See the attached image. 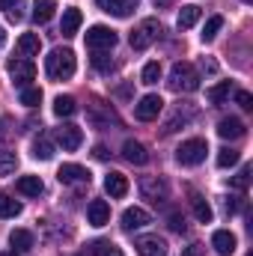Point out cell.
<instances>
[{
	"instance_id": "5",
	"label": "cell",
	"mask_w": 253,
	"mask_h": 256,
	"mask_svg": "<svg viewBox=\"0 0 253 256\" xmlns=\"http://www.w3.org/2000/svg\"><path fill=\"white\" fill-rule=\"evenodd\" d=\"M116 42H120L116 30H110V27H104V24H96V27L86 30V48H90V51H110Z\"/></svg>"
},
{
	"instance_id": "2",
	"label": "cell",
	"mask_w": 253,
	"mask_h": 256,
	"mask_svg": "<svg viewBox=\"0 0 253 256\" xmlns=\"http://www.w3.org/2000/svg\"><path fill=\"white\" fill-rule=\"evenodd\" d=\"M167 84H170L173 92H194V90H200V74L190 63H176L170 68Z\"/></svg>"
},
{
	"instance_id": "27",
	"label": "cell",
	"mask_w": 253,
	"mask_h": 256,
	"mask_svg": "<svg viewBox=\"0 0 253 256\" xmlns=\"http://www.w3.org/2000/svg\"><path fill=\"white\" fill-rule=\"evenodd\" d=\"M190 208H194V214H196V220L200 224H212V206L206 202V196H200V194H190Z\"/></svg>"
},
{
	"instance_id": "8",
	"label": "cell",
	"mask_w": 253,
	"mask_h": 256,
	"mask_svg": "<svg viewBox=\"0 0 253 256\" xmlns=\"http://www.w3.org/2000/svg\"><path fill=\"white\" fill-rule=\"evenodd\" d=\"M140 194H143V200H149V202H164L167 200V182L164 179H158V176H143L140 179Z\"/></svg>"
},
{
	"instance_id": "39",
	"label": "cell",
	"mask_w": 253,
	"mask_h": 256,
	"mask_svg": "<svg viewBox=\"0 0 253 256\" xmlns=\"http://www.w3.org/2000/svg\"><path fill=\"white\" fill-rule=\"evenodd\" d=\"M248 182H250V167L244 164V167H242V173H238V176L232 179V188H238V191H244V188H248Z\"/></svg>"
},
{
	"instance_id": "17",
	"label": "cell",
	"mask_w": 253,
	"mask_h": 256,
	"mask_svg": "<svg viewBox=\"0 0 253 256\" xmlns=\"http://www.w3.org/2000/svg\"><path fill=\"white\" fill-rule=\"evenodd\" d=\"M122 158H126L128 164H146L149 161V152H146V146L143 143H137V140H126L122 143Z\"/></svg>"
},
{
	"instance_id": "44",
	"label": "cell",
	"mask_w": 253,
	"mask_h": 256,
	"mask_svg": "<svg viewBox=\"0 0 253 256\" xmlns=\"http://www.w3.org/2000/svg\"><path fill=\"white\" fill-rule=\"evenodd\" d=\"M236 208H238V202H236V200H226V214H232Z\"/></svg>"
},
{
	"instance_id": "14",
	"label": "cell",
	"mask_w": 253,
	"mask_h": 256,
	"mask_svg": "<svg viewBox=\"0 0 253 256\" xmlns=\"http://www.w3.org/2000/svg\"><path fill=\"white\" fill-rule=\"evenodd\" d=\"M96 3H98V9H102V12H108V15L128 18V15L137 9V3H140V0H96Z\"/></svg>"
},
{
	"instance_id": "15",
	"label": "cell",
	"mask_w": 253,
	"mask_h": 256,
	"mask_svg": "<svg viewBox=\"0 0 253 256\" xmlns=\"http://www.w3.org/2000/svg\"><path fill=\"white\" fill-rule=\"evenodd\" d=\"M236 236L230 232V230H218L214 236H212V248H214V254L218 256H232L236 254Z\"/></svg>"
},
{
	"instance_id": "38",
	"label": "cell",
	"mask_w": 253,
	"mask_h": 256,
	"mask_svg": "<svg viewBox=\"0 0 253 256\" xmlns=\"http://www.w3.org/2000/svg\"><path fill=\"white\" fill-rule=\"evenodd\" d=\"M167 226H170L173 232H185V230H188V224H185V218H182L179 212H173V214L167 218Z\"/></svg>"
},
{
	"instance_id": "13",
	"label": "cell",
	"mask_w": 253,
	"mask_h": 256,
	"mask_svg": "<svg viewBox=\"0 0 253 256\" xmlns=\"http://www.w3.org/2000/svg\"><path fill=\"white\" fill-rule=\"evenodd\" d=\"M149 220H152V218H149V212H146V208H140V206H131V208L122 212V230H126V232L143 230Z\"/></svg>"
},
{
	"instance_id": "33",
	"label": "cell",
	"mask_w": 253,
	"mask_h": 256,
	"mask_svg": "<svg viewBox=\"0 0 253 256\" xmlns=\"http://www.w3.org/2000/svg\"><path fill=\"white\" fill-rule=\"evenodd\" d=\"M220 27H224V18H220V15H212V18L206 21L202 33H200V36H202V42H212V39H214V36L220 33Z\"/></svg>"
},
{
	"instance_id": "4",
	"label": "cell",
	"mask_w": 253,
	"mask_h": 256,
	"mask_svg": "<svg viewBox=\"0 0 253 256\" xmlns=\"http://www.w3.org/2000/svg\"><path fill=\"white\" fill-rule=\"evenodd\" d=\"M206 152H208V143H206L202 137H190V140H185V143L176 149V161H179L182 167H196V164L206 161Z\"/></svg>"
},
{
	"instance_id": "1",
	"label": "cell",
	"mask_w": 253,
	"mask_h": 256,
	"mask_svg": "<svg viewBox=\"0 0 253 256\" xmlns=\"http://www.w3.org/2000/svg\"><path fill=\"white\" fill-rule=\"evenodd\" d=\"M78 68V60H74V51L72 48H54L48 57H45V72L51 80H68Z\"/></svg>"
},
{
	"instance_id": "35",
	"label": "cell",
	"mask_w": 253,
	"mask_h": 256,
	"mask_svg": "<svg viewBox=\"0 0 253 256\" xmlns=\"http://www.w3.org/2000/svg\"><path fill=\"white\" fill-rule=\"evenodd\" d=\"M39 102H42V90H39V86H24V90H21V104L36 108Z\"/></svg>"
},
{
	"instance_id": "16",
	"label": "cell",
	"mask_w": 253,
	"mask_h": 256,
	"mask_svg": "<svg viewBox=\"0 0 253 256\" xmlns=\"http://www.w3.org/2000/svg\"><path fill=\"white\" fill-rule=\"evenodd\" d=\"M86 220H90L92 226H104V224L110 220V206H108L104 200H92V202L86 206Z\"/></svg>"
},
{
	"instance_id": "40",
	"label": "cell",
	"mask_w": 253,
	"mask_h": 256,
	"mask_svg": "<svg viewBox=\"0 0 253 256\" xmlns=\"http://www.w3.org/2000/svg\"><path fill=\"white\" fill-rule=\"evenodd\" d=\"M236 102H238L244 110H250V108H253V96L248 92V90H236Z\"/></svg>"
},
{
	"instance_id": "31",
	"label": "cell",
	"mask_w": 253,
	"mask_h": 256,
	"mask_svg": "<svg viewBox=\"0 0 253 256\" xmlns=\"http://www.w3.org/2000/svg\"><path fill=\"white\" fill-rule=\"evenodd\" d=\"M90 254H92V256H122V250H120L114 242L98 238V242H92V244H90Z\"/></svg>"
},
{
	"instance_id": "21",
	"label": "cell",
	"mask_w": 253,
	"mask_h": 256,
	"mask_svg": "<svg viewBox=\"0 0 253 256\" xmlns=\"http://www.w3.org/2000/svg\"><path fill=\"white\" fill-rule=\"evenodd\" d=\"M80 21H84L80 9H78V6H68V9L63 12V24H60V33H63V36H74V33H78V27H80Z\"/></svg>"
},
{
	"instance_id": "23",
	"label": "cell",
	"mask_w": 253,
	"mask_h": 256,
	"mask_svg": "<svg viewBox=\"0 0 253 256\" xmlns=\"http://www.w3.org/2000/svg\"><path fill=\"white\" fill-rule=\"evenodd\" d=\"M9 244H12L15 254L33 250V232H30V230H12V232H9Z\"/></svg>"
},
{
	"instance_id": "46",
	"label": "cell",
	"mask_w": 253,
	"mask_h": 256,
	"mask_svg": "<svg viewBox=\"0 0 253 256\" xmlns=\"http://www.w3.org/2000/svg\"><path fill=\"white\" fill-rule=\"evenodd\" d=\"M6 45V33H3V27H0V48Z\"/></svg>"
},
{
	"instance_id": "43",
	"label": "cell",
	"mask_w": 253,
	"mask_h": 256,
	"mask_svg": "<svg viewBox=\"0 0 253 256\" xmlns=\"http://www.w3.org/2000/svg\"><path fill=\"white\" fill-rule=\"evenodd\" d=\"M200 254H202V244H190V248H188L182 256H200Z\"/></svg>"
},
{
	"instance_id": "45",
	"label": "cell",
	"mask_w": 253,
	"mask_h": 256,
	"mask_svg": "<svg viewBox=\"0 0 253 256\" xmlns=\"http://www.w3.org/2000/svg\"><path fill=\"white\" fill-rule=\"evenodd\" d=\"M15 3H18V0H0V9H12Z\"/></svg>"
},
{
	"instance_id": "29",
	"label": "cell",
	"mask_w": 253,
	"mask_h": 256,
	"mask_svg": "<svg viewBox=\"0 0 253 256\" xmlns=\"http://www.w3.org/2000/svg\"><path fill=\"white\" fill-rule=\"evenodd\" d=\"M54 114H57L60 120L74 116V114H78V102H74L72 96H57V98H54Z\"/></svg>"
},
{
	"instance_id": "47",
	"label": "cell",
	"mask_w": 253,
	"mask_h": 256,
	"mask_svg": "<svg viewBox=\"0 0 253 256\" xmlns=\"http://www.w3.org/2000/svg\"><path fill=\"white\" fill-rule=\"evenodd\" d=\"M0 256H15V250H3Z\"/></svg>"
},
{
	"instance_id": "30",
	"label": "cell",
	"mask_w": 253,
	"mask_h": 256,
	"mask_svg": "<svg viewBox=\"0 0 253 256\" xmlns=\"http://www.w3.org/2000/svg\"><path fill=\"white\" fill-rule=\"evenodd\" d=\"M39 48H42V39H39V33H24V36L18 39V51H21L24 57H33V54H39Z\"/></svg>"
},
{
	"instance_id": "10",
	"label": "cell",
	"mask_w": 253,
	"mask_h": 256,
	"mask_svg": "<svg viewBox=\"0 0 253 256\" xmlns=\"http://www.w3.org/2000/svg\"><path fill=\"white\" fill-rule=\"evenodd\" d=\"M57 179L60 185H90V170L80 164H63L57 170Z\"/></svg>"
},
{
	"instance_id": "34",
	"label": "cell",
	"mask_w": 253,
	"mask_h": 256,
	"mask_svg": "<svg viewBox=\"0 0 253 256\" xmlns=\"http://www.w3.org/2000/svg\"><path fill=\"white\" fill-rule=\"evenodd\" d=\"M140 80H143L146 86L158 84V80H161V63H155V60H152V63H146V66H143V74H140Z\"/></svg>"
},
{
	"instance_id": "24",
	"label": "cell",
	"mask_w": 253,
	"mask_h": 256,
	"mask_svg": "<svg viewBox=\"0 0 253 256\" xmlns=\"http://www.w3.org/2000/svg\"><path fill=\"white\" fill-rule=\"evenodd\" d=\"M54 9H57L54 0H33V21L36 24H48L54 18Z\"/></svg>"
},
{
	"instance_id": "48",
	"label": "cell",
	"mask_w": 253,
	"mask_h": 256,
	"mask_svg": "<svg viewBox=\"0 0 253 256\" xmlns=\"http://www.w3.org/2000/svg\"><path fill=\"white\" fill-rule=\"evenodd\" d=\"M78 256H84V254H78Z\"/></svg>"
},
{
	"instance_id": "6",
	"label": "cell",
	"mask_w": 253,
	"mask_h": 256,
	"mask_svg": "<svg viewBox=\"0 0 253 256\" xmlns=\"http://www.w3.org/2000/svg\"><path fill=\"white\" fill-rule=\"evenodd\" d=\"M161 110H164V102H161V96H155V92L143 96V98L134 104V116H137L140 122H152V120H158Z\"/></svg>"
},
{
	"instance_id": "7",
	"label": "cell",
	"mask_w": 253,
	"mask_h": 256,
	"mask_svg": "<svg viewBox=\"0 0 253 256\" xmlns=\"http://www.w3.org/2000/svg\"><path fill=\"white\" fill-rule=\"evenodd\" d=\"M86 120L96 128H110V122H114V126L120 122L116 114L110 110V104H104V102H90V104H86Z\"/></svg>"
},
{
	"instance_id": "37",
	"label": "cell",
	"mask_w": 253,
	"mask_h": 256,
	"mask_svg": "<svg viewBox=\"0 0 253 256\" xmlns=\"http://www.w3.org/2000/svg\"><path fill=\"white\" fill-rule=\"evenodd\" d=\"M92 66H96L98 72H110V68H114V60H110L104 51H92Z\"/></svg>"
},
{
	"instance_id": "11",
	"label": "cell",
	"mask_w": 253,
	"mask_h": 256,
	"mask_svg": "<svg viewBox=\"0 0 253 256\" xmlns=\"http://www.w3.org/2000/svg\"><path fill=\"white\" fill-rule=\"evenodd\" d=\"M54 137H57V143L63 146L66 152H74V149L84 143V131H80L78 126H68V122L57 128V134H54Z\"/></svg>"
},
{
	"instance_id": "42",
	"label": "cell",
	"mask_w": 253,
	"mask_h": 256,
	"mask_svg": "<svg viewBox=\"0 0 253 256\" xmlns=\"http://www.w3.org/2000/svg\"><path fill=\"white\" fill-rule=\"evenodd\" d=\"M92 155H96V158H98V161H108V158H110V152H108V149H104V146H102V143H98V146H96V149H92Z\"/></svg>"
},
{
	"instance_id": "26",
	"label": "cell",
	"mask_w": 253,
	"mask_h": 256,
	"mask_svg": "<svg viewBox=\"0 0 253 256\" xmlns=\"http://www.w3.org/2000/svg\"><path fill=\"white\" fill-rule=\"evenodd\" d=\"M33 158H36V161H51V158H54V143H51V137L39 134V137L33 140Z\"/></svg>"
},
{
	"instance_id": "20",
	"label": "cell",
	"mask_w": 253,
	"mask_h": 256,
	"mask_svg": "<svg viewBox=\"0 0 253 256\" xmlns=\"http://www.w3.org/2000/svg\"><path fill=\"white\" fill-rule=\"evenodd\" d=\"M104 191L110 194V196H126L128 194V179L122 176V173H116V170H110L108 176H104Z\"/></svg>"
},
{
	"instance_id": "12",
	"label": "cell",
	"mask_w": 253,
	"mask_h": 256,
	"mask_svg": "<svg viewBox=\"0 0 253 256\" xmlns=\"http://www.w3.org/2000/svg\"><path fill=\"white\" fill-rule=\"evenodd\" d=\"M134 248H137L140 256H167V242L158 238V236H140L134 242Z\"/></svg>"
},
{
	"instance_id": "22",
	"label": "cell",
	"mask_w": 253,
	"mask_h": 256,
	"mask_svg": "<svg viewBox=\"0 0 253 256\" xmlns=\"http://www.w3.org/2000/svg\"><path fill=\"white\" fill-rule=\"evenodd\" d=\"M15 191L24 194V196H39V194L45 191V185H42L39 176H21V179L15 182Z\"/></svg>"
},
{
	"instance_id": "3",
	"label": "cell",
	"mask_w": 253,
	"mask_h": 256,
	"mask_svg": "<svg viewBox=\"0 0 253 256\" xmlns=\"http://www.w3.org/2000/svg\"><path fill=\"white\" fill-rule=\"evenodd\" d=\"M161 33H164V30H161V21H158V18H146V21H140V24L134 27V33H131L128 42H131L134 51H146Z\"/></svg>"
},
{
	"instance_id": "25",
	"label": "cell",
	"mask_w": 253,
	"mask_h": 256,
	"mask_svg": "<svg viewBox=\"0 0 253 256\" xmlns=\"http://www.w3.org/2000/svg\"><path fill=\"white\" fill-rule=\"evenodd\" d=\"M200 15H202V9H200V6H194V3L182 6V9H179V15H176L179 30H188V27H194V24L200 21Z\"/></svg>"
},
{
	"instance_id": "36",
	"label": "cell",
	"mask_w": 253,
	"mask_h": 256,
	"mask_svg": "<svg viewBox=\"0 0 253 256\" xmlns=\"http://www.w3.org/2000/svg\"><path fill=\"white\" fill-rule=\"evenodd\" d=\"M238 158H242V155H238L236 149H220V152H218V167H224V170H226V167L238 164Z\"/></svg>"
},
{
	"instance_id": "19",
	"label": "cell",
	"mask_w": 253,
	"mask_h": 256,
	"mask_svg": "<svg viewBox=\"0 0 253 256\" xmlns=\"http://www.w3.org/2000/svg\"><path fill=\"white\" fill-rule=\"evenodd\" d=\"M190 120H194V110H190L188 104H179V108L173 110V116H170V120L164 122V128H161V134H173V131H176L179 126H188Z\"/></svg>"
},
{
	"instance_id": "28",
	"label": "cell",
	"mask_w": 253,
	"mask_h": 256,
	"mask_svg": "<svg viewBox=\"0 0 253 256\" xmlns=\"http://www.w3.org/2000/svg\"><path fill=\"white\" fill-rule=\"evenodd\" d=\"M230 92H232V84H230V80H220V84H214V86H208V90H206V102L220 104V102H226V98H230Z\"/></svg>"
},
{
	"instance_id": "32",
	"label": "cell",
	"mask_w": 253,
	"mask_h": 256,
	"mask_svg": "<svg viewBox=\"0 0 253 256\" xmlns=\"http://www.w3.org/2000/svg\"><path fill=\"white\" fill-rule=\"evenodd\" d=\"M21 214V202L12 200L9 194H0V218H18Z\"/></svg>"
},
{
	"instance_id": "41",
	"label": "cell",
	"mask_w": 253,
	"mask_h": 256,
	"mask_svg": "<svg viewBox=\"0 0 253 256\" xmlns=\"http://www.w3.org/2000/svg\"><path fill=\"white\" fill-rule=\"evenodd\" d=\"M6 15H9V21H21L24 18V0H18L12 9H6Z\"/></svg>"
},
{
	"instance_id": "9",
	"label": "cell",
	"mask_w": 253,
	"mask_h": 256,
	"mask_svg": "<svg viewBox=\"0 0 253 256\" xmlns=\"http://www.w3.org/2000/svg\"><path fill=\"white\" fill-rule=\"evenodd\" d=\"M9 78H12V84L15 86H30V80L36 78V66L30 63V60H12L9 63Z\"/></svg>"
},
{
	"instance_id": "18",
	"label": "cell",
	"mask_w": 253,
	"mask_h": 256,
	"mask_svg": "<svg viewBox=\"0 0 253 256\" xmlns=\"http://www.w3.org/2000/svg\"><path fill=\"white\" fill-rule=\"evenodd\" d=\"M218 134H220L224 140H238V137H244V122L236 120V116H224V120L218 122Z\"/></svg>"
}]
</instances>
